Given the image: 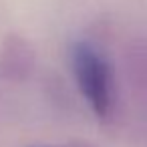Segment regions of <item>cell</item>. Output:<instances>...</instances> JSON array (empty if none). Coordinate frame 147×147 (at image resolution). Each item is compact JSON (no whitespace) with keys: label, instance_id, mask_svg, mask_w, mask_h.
Returning a JSON list of instances; mask_svg holds the SVG:
<instances>
[{"label":"cell","instance_id":"6da1fadb","mask_svg":"<svg viewBox=\"0 0 147 147\" xmlns=\"http://www.w3.org/2000/svg\"><path fill=\"white\" fill-rule=\"evenodd\" d=\"M73 73L77 85L99 119H107L113 111V77L107 61L89 45L73 47Z\"/></svg>","mask_w":147,"mask_h":147},{"label":"cell","instance_id":"7a4b0ae2","mask_svg":"<svg viewBox=\"0 0 147 147\" xmlns=\"http://www.w3.org/2000/svg\"><path fill=\"white\" fill-rule=\"evenodd\" d=\"M28 49L18 38H8L0 53V75L4 79H20L22 71H28Z\"/></svg>","mask_w":147,"mask_h":147}]
</instances>
